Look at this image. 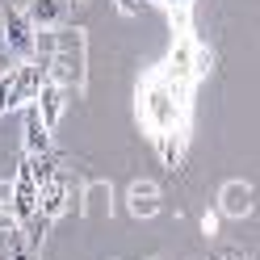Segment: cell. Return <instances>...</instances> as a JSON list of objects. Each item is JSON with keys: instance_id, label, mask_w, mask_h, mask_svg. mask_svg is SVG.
I'll use <instances>...</instances> for the list:
<instances>
[{"instance_id": "7c38bea8", "label": "cell", "mask_w": 260, "mask_h": 260, "mask_svg": "<svg viewBox=\"0 0 260 260\" xmlns=\"http://www.w3.org/2000/svg\"><path fill=\"white\" fill-rule=\"evenodd\" d=\"M159 143V159H164L168 168H176L185 159V130H168V135H155Z\"/></svg>"}, {"instance_id": "2e32d148", "label": "cell", "mask_w": 260, "mask_h": 260, "mask_svg": "<svg viewBox=\"0 0 260 260\" xmlns=\"http://www.w3.org/2000/svg\"><path fill=\"white\" fill-rule=\"evenodd\" d=\"M118 9L126 13V17H135V13L143 9V0H118Z\"/></svg>"}, {"instance_id": "e0dca14e", "label": "cell", "mask_w": 260, "mask_h": 260, "mask_svg": "<svg viewBox=\"0 0 260 260\" xmlns=\"http://www.w3.org/2000/svg\"><path fill=\"white\" fill-rule=\"evenodd\" d=\"M222 260H239V256H235V252H231V256H222Z\"/></svg>"}, {"instance_id": "5bb4252c", "label": "cell", "mask_w": 260, "mask_h": 260, "mask_svg": "<svg viewBox=\"0 0 260 260\" xmlns=\"http://www.w3.org/2000/svg\"><path fill=\"white\" fill-rule=\"evenodd\" d=\"M88 214H101V210H105V214H109V185H92L88 189Z\"/></svg>"}, {"instance_id": "30bf717a", "label": "cell", "mask_w": 260, "mask_h": 260, "mask_svg": "<svg viewBox=\"0 0 260 260\" xmlns=\"http://www.w3.org/2000/svg\"><path fill=\"white\" fill-rule=\"evenodd\" d=\"M25 155H51V130L42 126L34 105H25Z\"/></svg>"}, {"instance_id": "6da1fadb", "label": "cell", "mask_w": 260, "mask_h": 260, "mask_svg": "<svg viewBox=\"0 0 260 260\" xmlns=\"http://www.w3.org/2000/svg\"><path fill=\"white\" fill-rule=\"evenodd\" d=\"M143 118L155 135H168V130H185L189 118V92L168 84L164 76H151L147 88H143Z\"/></svg>"}, {"instance_id": "3957f363", "label": "cell", "mask_w": 260, "mask_h": 260, "mask_svg": "<svg viewBox=\"0 0 260 260\" xmlns=\"http://www.w3.org/2000/svg\"><path fill=\"white\" fill-rule=\"evenodd\" d=\"M13 218H17L21 231H29L42 214H38V181H34V164L29 155L17 164V181H13Z\"/></svg>"}, {"instance_id": "5b68a950", "label": "cell", "mask_w": 260, "mask_h": 260, "mask_svg": "<svg viewBox=\"0 0 260 260\" xmlns=\"http://www.w3.org/2000/svg\"><path fill=\"white\" fill-rule=\"evenodd\" d=\"M42 80H46V68H42V63H21V68L13 72L9 109H25V105H34V96H38V88H42Z\"/></svg>"}, {"instance_id": "ba28073f", "label": "cell", "mask_w": 260, "mask_h": 260, "mask_svg": "<svg viewBox=\"0 0 260 260\" xmlns=\"http://www.w3.org/2000/svg\"><path fill=\"white\" fill-rule=\"evenodd\" d=\"M63 210H68V181H63V176H55V181L38 185V214L51 222V218L63 214Z\"/></svg>"}, {"instance_id": "52a82bcc", "label": "cell", "mask_w": 260, "mask_h": 260, "mask_svg": "<svg viewBox=\"0 0 260 260\" xmlns=\"http://www.w3.org/2000/svg\"><path fill=\"white\" fill-rule=\"evenodd\" d=\"M25 17H29V25L38 29H59L63 21L72 17V0H29L25 5Z\"/></svg>"}, {"instance_id": "9a60e30c", "label": "cell", "mask_w": 260, "mask_h": 260, "mask_svg": "<svg viewBox=\"0 0 260 260\" xmlns=\"http://www.w3.org/2000/svg\"><path fill=\"white\" fill-rule=\"evenodd\" d=\"M9 88H13V72L0 76V113H9Z\"/></svg>"}, {"instance_id": "8992f818", "label": "cell", "mask_w": 260, "mask_h": 260, "mask_svg": "<svg viewBox=\"0 0 260 260\" xmlns=\"http://www.w3.org/2000/svg\"><path fill=\"white\" fill-rule=\"evenodd\" d=\"M63 105H68V88H63L55 76H46V80H42V88H38V96H34V109H38V118H42L46 130H55V126H59Z\"/></svg>"}, {"instance_id": "277c9868", "label": "cell", "mask_w": 260, "mask_h": 260, "mask_svg": "<svg viewBox=\"0 0 260 260\" xmlns=\"http://www.w3.org/2000/svg\"><path fill=\"white\" fill-rule=\"evenodd\" d=\"M5 46L17 59H34L38 55V29L29 25L25 9H5Z\"/></svg>"}, {"instance_id": "4fadbf2b", "label": "cell", "mask_w": 260, "mask_h": 260, "mask_svg": "<svg viewBox=\"0 0 260 260\" xmlns=\"http://www.w3.org/2000/svg\"><path fill=\"white\" fill-rule=\"evenodd\" d=\"M9 260H38L34 243L21 235V226H13V231H9Z\"/></svg>"}, {"instance_id": "8fae6325", "label": "cell", "mask_w": 260, "mask_h": 260, "mask_svg": "<svg viewBox=\"0 0 260 260\" xmlns=\"http://www.w3.org/2000/svg\"><path fill=\"white\" fill-rule=\"evenodd\" d=\"M218 210H222V214H231V218L248 214V210H252V189L243 185V181H226L222 193H218Z\"/></svg>"}, {"instance_id": "9c48e42d", "label": "cell", "mask_w": 260, "mask_h": 260, "mask_svg": "<svg viewBox=\"0 0 260 260\" xmlns=\"http://www.w3.org/2000/svg\"><path fill=\"white\" fill-rule=\"evenodd\" d=\"M130 214H135V218L159 214V185L155 181H135V185H130Z\"/></svg>"}, {"instance_id": "7a4b0ae2", "label": "cell", "mask_w": 260, "mask_h": 260, "mask_svg": "<svg viewBox=\"0 0 260 260\" xmlns=\"http://www.w3.org/2000/svg\"><path fill=\"white\" fill-rule=\"evenodd\" d=\"M51 46H55V59L51 63H42V68H46V76H59V84L63 88H84V34H80V29H55V34H51Z\"/></svg>"}]
</instances>
